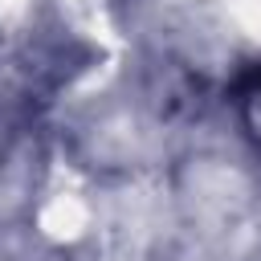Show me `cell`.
I'll list each match as a JSON object with an SVG mask.
<instances>
[{
    "label": "cell",
    "mask_w": 261,
    "mask_h": 261,
    "mask_svg": "<svg viewBox=\"0 0 261 261\" xmlns=\"http://www.w3.org/2000/svg\"><path fill=\"white\" fill-rule=\"evenodd\" d=\"M241 114H245L249 135H253L257 147H261V65L249 73V82H245V90H241Z\"/></svg>",
    "instance_id": "1"
}]
</instances>
